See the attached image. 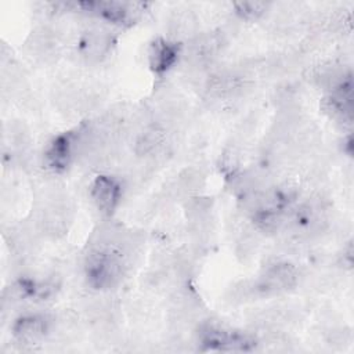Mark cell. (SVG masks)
Returning <instances> with one entry per match:
<instances>
[{
    "mask_svg": "<svg viewBox=\"0 0 354 354\" xmlns=\"http://www.w3.org/2000/svg\"><path fill=\"white\" fill-rule=\"evenodd\" d=\"M124 256L122 248L115 241L100 242L86 259L84 270L91 286L97 289H108L116 285L124 270Z\"/></svg>",
    "mask_w": 354,
    "mask_h": 354,
    "instance_id": "6da1fadb",
    "label": "cell"
},
{
    "mask_svg": "<svg viewBox=\"0 0 354 354\" xmlns=\"http://www.w3.org/2000/svg\"><path fill=\"white\" fill-rule=\"evenodd\" d=\"M199 340L206 350L214 351H249L256 344L254 337L248 333L218 326L203 328Z\"/></svg>",
    "mask_w": 354,
    "mask_h": 354,
    "instance_id": "7a4b0ae2",
    "label": "cell"
},
{
    "mask_svg": "<svg viewBox=\"0 0 354 354\" xmlns=\"http://www.w3.org/2000/svg\"><path fill=\"white\" fill-rule=\"evenodd\" d=\"M297 271L289 263L268 266L253 285V290L263 296L288 292L297 283Z\"/></svg>",
    "mask_w": 354,
    "mask_h": 354,
    "instance_id": "3957f363",
    "label": "cell"
},
{
    "mask_svg": "<svg viewBox=\"0 0 354 354\" xmlns=\"http://www.w3.org/2000/svg\"><path fill=\"white\" fill-rule=\"evenodd\" d=\"M91 198L101 213L111 214L119 203L120 185L109 176H98L91 185Z\"/></svg>",
    "mask_w": 354,
    "mask_h": 354,
    "instance_id": "277c9868",
    "label": "cell"
},
{
    "mask_svg": "<svg viewBox=\"0 0 354 354\" xmlns=\"http://www.w3.org/2000/svg\"><path fill=\"white\" fill-rule=\"evenodd\" d=\"M76 152V138L71 134H61L57 138L53 140V142L48 145L44 156L47 166L54 171L64 170L72 155Z\"/></svg>",
    "mask_w": 354,
    "mask_h": 354,
    "instance_id": "5b68a950",
    "label": "cell"
},
{
    "mask_svg": "<svg viewBox=\"0 0 354 354\" xmlns=\"http://www.w3.org/2000/svg\"><path fill=\"white\" fill-rule=\"evenodd\" d=\"M48 330V321L39 315H26L14 325V336L21 344H36L44 339Z\"/></svg>",
    "mask_w": 354,
    "mask_h": 354,
    "instance_id": "8992f818",
    "label": "cell"
},
{
    "mask_svg": "<svg viewBox=\"0 0 354 354\" xmlns=\"http://www.w3.org/2000/svg\"><path fill=\"white\" fill-rule=\"evenodd\" d=\"M149 65L155 73H163L170 69L178 58V47L176 43L158 39L149 46Z\"/></svg>",
    "mask_w": 354,
    "mask_h": 354,
    "instance_id": "52a82bcc",
    "label": "cell"
},
{
    "mask_svg": "<svg viewBox=\"0 0 354 354\" xmlns=\"http://www.w3.org/2000/svg\"><path fill=\"white\" fill-rule=\"evenodd\" d=\"M82 54L90 59L102 58L111 48V35L100 28L87 30L80 43Z\"/></svg>",
    "mask_w": 354,
    "mask_h": 354,
    "instance_id": "ba28073f",
    "label": "cell"
},
{
    "mask_svg": "<svg viewBox=\"0 0 354 354\" xmlns=\"http://www.w3.org/2000/svg\"><path fill=\"white\" fill-rule=\"evenodd\" d=\"M268 4L263 1H241L235 4V10L239 17L245 19H257L267 10Z\"/></svg>",
    "mask_w": 354,
    "mask_h": 354,
    "instance_id": "9c48e42d",
    "label": "cell"
}]
</instances>
